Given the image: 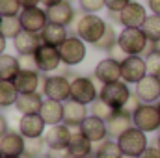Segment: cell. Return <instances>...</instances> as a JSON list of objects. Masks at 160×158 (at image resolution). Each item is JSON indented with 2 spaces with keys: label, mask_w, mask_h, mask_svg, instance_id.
Here are the masks:
<instances>
[{
  "label": "cell",
  "mask_w": 160,
  "mask_h": 158,
  "mask_svg": "<svg viewBox=\"0 0 160 158\" xmlns=\"http://www.w3.org/2000/svg\"><path fill=\"white\" fill-rule=\"evenodd\" d=\"M26 149V138L19 130H9L0 138V151L4 156H22Z\"/></svg>",
  "instance_id": "15"
},
{
  "label": "cell",
  "mask_w": 160,
  "mask_h": 158,
  "mask_svg": "<svg viewBox=\"0 0 160 158\" xmlns=\"http://www.w3.org/2000/svg\"><path fill=\"white\" fill-rule=\"evenodd\" d=\"M4 158H24V156H4Z\"/></svg>",
  "instance_id": "52"
},
{
  "label": "cell",
  "mask_w": 160,
  "mask_h": 158,
  "mask_svg": "<svg viewBox=\"0 0 160 158\" xmlns=\"http://www.w3.org/2000/svg\"><path fill=\"white\" fill-rule=\"evenodd\" d=\"M47 17H48V22H54V24H62V26H71L77 13L71 6V2L63 0L52 7H47Z\"/></svg>",
  "instance_id": "19"
},
{
  "label": "cell",
  "mask_w": 160,
  "mask_h": 158,
  "mask_svg": "<svg viewBox=\"0 0 160 158\" xmlns=\"http://www.w3.org/2000/svg\"><path fill=\"white\" fill-rule=\"evenodd\" d=\"M106 21L102 17H99L97 13H78L71 24L73 28V34L80 37L86 43H91L95 45L97 41L102 37L104 30H106Z\"/></svg>",
  "instance_id": "1"
},
{
  "label": "cell",
  "mask_w": 160,
  "mask_h": 158,
  "mask_svg": "<svg viewBox=\"0 0 160 158\" xmlns=\"http://www.w3.org/2000/svg\"><path fill=\"white\" fill-rule=\"evenodd\" d=\"M0 158H4V155H2V151H0Z\"/></svg>",
  "instance_id": "56"
},
{
  "label": "cell",
  "mask_w": 160,
  "mask_h": 158,
  "mask_svg": "<svg viewBox=\"0 0 160 158\" xmlns=\"http://www.w3.org/2000/svg\"><path fill=\"white\" fill-rule=\"evenodd\" d=\"M130 95H132V91L128 89V84L123 82V80L112 82V84H102V87L99 89V99H102L114 110L125 108V104L128 102Z\"/></svg>",
  "instance_id": "4"
},
{
  "label": "cell",
  "mask_w": 160,
  "mask_h": 158,
  "mask_svg": "<svg viewBox=\"0 0 160 158\" xmlns=\"http://www.w3.org/2000/svg\"><path fill=\"white\" fill-rule=\"evenodd\" d=\"M142 104H143V102H142V99H140L136 93H132V95H130V99H128V102L125 104V108H123V110H127L128 114H134Z\"/></svg>",
  "instance_id": "40"
},
{
  "label": "cell",
  "mask_w": 160,
  "mask_h": 158,
  "mask_svg": "<svg viewBox=\"0 0 160 158\" xmlns=\"http://www.w3.org/2000/svg\"><path fill=\"white\" fill-rule=\"evenodd\" d=\"M39 116L47 123V126H54V125L63 123V102L52 101V99H45Z\"/></svg>",
  "instance_id": "25"
},
{
  "label": "cell",
  "mask_w": 160,
  "mask_h": 158,
  "mask_svg": "<svg viewBox=\"0 0 160 158\" xmlns=\"http://www.w3.org/2000/svg\"><path fill=\"white\" fill-rule=\"evenodd\" d=\"M140 158H160V151L157 145H149L145 151H143V155Z\"/></svg>",
  "instance_id": "44"
},
{
  "label": "cell",
  "mask_w": 160,
  "mask_h": 158,
  "mask_svg": "<svg viewBox=\"0 0 160 158\" xmlns=\"http://www.w3.org/2000/svg\"><path fill=\"white\" fill-rule=\"evenodd\" d=\"M0 32L6 36V39H15L22 32V24L19 17H4L0 22Z\"/></svg>",
  "instance_id": "33"
},
{
  "label": "cell",
  "mask_w": 160,
  "mask_h": 158,
  "mask_svg": "<svg viewBox=\"0 0 160 158\" xmlns=\"http://www.w3.org/2000/svg\"><path fill=\"white\" fill-rule=\"evenodd\" d=\"M147 6H149L151 13L160 15V0H147Z\"/></svg>",
  "instance_id": "46"
},
{
  "label": "cell",
  "mask_w": 160,
  "mask_h": 158,
  "mask_svg": "<svg viewBox=\"0 0 160 158\" xmlns=\"http://www.w3.org/2000/svg\"><path fill=\"white\" fill-rule=\"evenodd\" d=\"M73 158H91V156H73Z\"/></svg>",
  "instance_id": "53"
},
{
  "label": "cell",
  "mask_w": 160,
  "mask_h": 158,
  "mask_svg": "<svg viewBox=\"0 0 160 158\" xmlns=\"http://www.w3.org/2000/svg\"><path fill=\"white\" fill-rule=\"evenodd\" d=\"M47 151H48V145H47V141H45V136L26 140V149H24V155L38 158V156H41V155H45Z\"/></svg>",
  "instance_id": "34"
},
{
  "label": "cell",
  "mask_w": 160,
  "mask_h": 158,
  "mask_svg": "<svg viewBox=\"0 0 160 158\" xmlns=\"http://www.w3.org/2000/svg\"><path fill=\"white\" fill-rule=\"evenodd\" d=\"M43 93L47 99L65 102L71 99V80L65 75H48L43 78Z\"/></svg>",
  "instance_id": "5"
},
{
  "label": "cell",
  "mask_w": 160,
  "mask_h": 158,
  "mask_svg": "<svg viewBox=\"0 0 160 158\" xmlns=\"http://www.w3.org/2000/svg\"><path fill=\"white\" fill-rule=\"evenodd\" d=\"M108 58H112V60H116V62L123 63V62H125V58H127V54H125V50L121 48L119 45H116L112 50H108Z\"/></svg>",
  "instance_id": "42"
},
{
  "label": "cell",
  "mask_w": 160,
  "mask_h": 158,
  "mask_svg": "<svg viewBox=\"0 0 160 158\" xmlns=\"http://www.w3.org/2000/svg\"><path fill=\"white\" fill-rule=\"evenodd\" d=\"M60 2H63V0H41V4H43L45 7H52V6H56V4H60Z\"/></svg>",
  "instance_id": "49"
},
{
  "label": "cell",
  "mask_w": 160,
  "mask_h": 158,
  "mask_svg": "<svg viewBox=\"0 0 160 158\" xmlns=\"http://www.w3.org/2000/svg\"><path fill=\"white\" fill-rule=\"evenodd\" d=\"M71 138H73V128L67 126L65 123L48 126L45 132V141H47L48 149H67Z\"/></svg>",
  "instance_id": "13"
},
{
  "label": "cell",
  "mask_w": 160,
  "mask_h": 158,
  "mask_svg": "<svg viewBox=\"0 0 160 158\" xmlns=\"http://www.w3.org/2000/svg\"><path fill=\"white\" fill-rule=\"evenodd\" d=\"M6 132H9V125H8V119L0 114V138H2Z\"/></svg>",
  "instance_id": "47"
},
{
  "label": "cell",
  "mask_w": 160,
  "mask_h": 158,
  "mask_svg": "<svg viewBox=\"0 0 160 158\" xmlns=\"http://www.w3.org/2000/svg\"><path fill=\"white\" fill-rule=\"evenodd\" d=\"M132 123L136 128L147 132H157L160 130V112L157 104H147L143 102L134 114H132Z\"/></svg>",
  "instance_id": "7"
},
{
  "label": "cell",
  "mask_w": 160,
  "mask_h": 158,
  "mask_svg": "<svg viewBox=\"0 0 160 158\" xmlns=\"http://www.w3.org/2000/svg\"><path fill=\"white\" fill-rule=\"evenodd\" d=\"M106 126H108V136L110 138H119L123 132H127L130 126H134L132 123V114H128L127 110H116L114 116L106 121Z\"/></svg>",
  "instance_id": "23"
},
{
  "label": "cell",
  "mask_w": 160,
  "mask_h": 158,
  "mask_svg": "<svg viewBox=\"0 0 160 158\" xmlns=\"http://www.w3.org/2000/svg\"><path fill=\"white\" fill-rule=\"evenodd\" d=\"M118 45L125 50L127 56H142L149 47V39L145 37L142 28H123L118 37Z\"/></svg>",
  "instance_id": "3"
},
{
  "label": "cell",
  "mask_w": 160,
  "mask_h": 158,
  "mask_svg": "<svg viewBox=\"0 0 160 158\" xmlns=\"http://www.w3.org/2000/svg\"><path fill=\"white\" fill-rule=\"evenodd\" d=\"M147 17H149L147 9L140 2H134V0H130V4L123 11H119V19L123 28H142Z\"/></svg>",
  "instance_id": "14"
},
{
  "label": "cell",
  "mask_w": 160,
  "mask_h": 158,
  "mask_svg": "<svg viewBox=\"0 0 160 158\" xmlns=\"http://www.w3.org/2000/svg\"><path fill=\"white\" fill-rule=\"evenodd\" d=\"M157 106H158V112H160V101H158V102H157Z\"/></svg>",
  "instance_id": "54"
},
{
  "label": "cell",
  "mask_w": 160,
  "mask_h": 158,
  "mask_svg": "<svg viewBox=\"0 0 160 158\" xmlns=\"http://www.w3.org/2000/svg\"><path fill=\"white\" fill-rule=\"evenodd\" d=\"M118 143H119L121 151L125 156H132V158H140L143 155V151L149 147V141H147V134L136 126H130L127 132H123L119 138H118Z\"/></svg>",
  "instance_id": "2"
},
{
  "label": "cell",
  "mask_w": 160,
  "mask_h": 158,
  "mask_svg": "<svg viewBox=\"0 0 160 158\" xmlns=\"http://www.w3.org/2000/svg\"><path fill=\"white\" fill-rule=\"evenodd\" d=\"M78 130L88 138V140H91L93 143H101V141H104V140L110 138V136H108L106 121H104V119L95 117V116H91V114L84 119V123L80 125Z\"/></svg>",
  "instance_id": "12"
},
{
  "label": "cell",
  "mask_w": 160,
  "mask_h": 158,
  "mask_svg": "<svg viewBox=\"0 0 160 158\" xmlns=\"http://www.w3.org/2000/svg\"><path fill=\"white\" fill-rule=\"evenodd\" d=\"M147 77V63L143 56H127L121 63V80L127 84H138Z\"/></svg>",
  "instance_id": "9"
},
{
  "label": "cell",
  "mask_w": 160,
  "mask_h": 158,
  "mask_svg": "<svg viewBox=\"0 0 160 158\" xmlns=\"http://www.w3.org/2000/svg\"><path fill=\"white\" fill-rule=\"evenodd\" d=\"M80 7L84 13H99L102 7H106V0H80Z\"/></svg>",
  "instance_id": "38"
},
{
  "label": "cell",
  "mask_w": 160,
  "mask_h": 158,
  "mask_svg": "<svg viewBox=\"0 0 160 158\" xmlns=\"http://www.w3.org/2000/svg\"><path fill=\"white\" fill-rule=\"evenodd\" d=\"M21 73V62L19 56H11V54H2L0 56V80L6 82H13Z\"/></svg>",
  "instance_id": "28"
},
{
  "label": "cell",
  "mask_w": 160,
  "mask_h": 158,
  "mask_svg": "<svg viewBox=\"0 0 160 158\" xmlns=\"http://www.w3.org/2000/svg\"><path fill=\"white\" fill-rule=\"evenodd\" d=\"M143 58H145V63H147V75L160 78V48L157 47L155 50H151Z\"/></svg>",
  "instance_id": "36"
},
{
  "label": "cell",
  "mask_w": 160,
  "mask_h": 158,
  "mask_svg": "<svg viewBox=\"0 0 160 158\" xmlns=\"http://www.w3.org/2000/svg\"><path fill=\"white\" fill-rule=\"evenodd\" d=\"M118 37H119V34L116 32L114 24H112V22H108V24H106V30H104V34H102V37L97 41L93 47H95L97 50L108 52V50H112V48L118 45Z\"/></svg>",
  "instance_id": "32"
},
{
  "label": "cell",
  "mask_w": 160,
  "mask_h": 158,
  "mask_svg": "<svg viewBox=\"0 0 160 158\" xmlns=\"http://www.w3.org/2000/svg\"><path fill=\"white\" fill-rule=\"evenodd\" d=\"M58 50H60V56H62V63L65 67H75V65L82 63L86 54H88L86 41H82L77 36H69L62 47H58Z\"/></svg>",
  "instance_id": "6"
},
{
  "label": "cell",
  "mask_w": 160,
  "mask_h": 158,
  "mask_svg": "<svg viewBox=\"0 0 160 158\" xmlns=\"http://www.w3.org/2000/svg\"><path fill=\"white\" fill-rule=\"evenodd\" d=\"M69 32H67V26H62V24H54V22H48L45 28H43V32H41V41H43V45H48V47H62L65 39L69 37L67 36Z\"/></svg>",
  "instance_id": "24"
},
{
  "label": "cell",
  "mask_w": 160,
  "mask_h": 158,
  "mask_svg": "<svg viewBox=\"0 0 160 158\" xmlns=\"http://www.w3.org/2000/svg\"><path fill=\"white\" fill-rule=\"evenodd\" d=\"M95 78L101 84H112V82L121 80V63L112 58L101 60L95 67Z\"/></svg>",
  "instance_id": "20"
},
{
  "label": "cell",
  "mask_w": 160,
  "mask_h": 158,
  "mask_svg": "<svg viewBox=\"0 0 160 158\" xmlns=\"http://www.w3.org/2000/svg\"><path fill=\"white\" fill-rule=\"evenodd\" d=\"M19 62H21V69H24V71H38L34 54H30V56H19Z\"/></svg>",
  "instance_id": "39"
},
{
  "label": "cell",
  "mask_w": 160,
  "mask_h": 158,
  "mask_svg": "<svg viewBox=\"0 0 160 158\" xmlns=\"http://www.w3.org/2000/svg\"><path fill=\"white\" fill-rule=\"evenodd\" d=\"M93 141L88 140L80 130L73 132V138L69 141V147L67 151L71 153V156H91L93 155Z\"/></svg>",
  "instance_id": "27"
},
{
  "label": "cell",
  "mask_w": 160,
  "mask_h": 158,
  "mask_svg": "<svg viewBox=\"0 0 160 158\" xmlns=\"http://www.w3.org/2000/svg\"><path fill=\"white\" fill-rule=\"evenodd\" d=\"M142 30H143L145 37L149 39V43L158 45V43H160V15L151 13V15L145 19V22H143Z\"/></svg>",
  "instance_id": "31"
},
{
  "label": "cell",
  "mask_w": 160,
  "mask_h": 158,
  "mask_svg": "<svg viewBox=\"0 0 160 158\" xmlns=\"http://www.w3.org/2000/svg\"><path fill=\"white\" fill-rule=\"evenodd\" d=\"M6 36H4V34H2V32H0V56H2V54H6Z\"/></svg>",
  "instance_id": "48"
},
{
  "label": "cell",
  "mask_w": 160,
  "mask_h": 158,
  "mask_svg": "<svg viewBox=\"0 0 160 158\" xmlns=\"http://www.w3.org/2000/svg\"><path fill=\"white\" fill-rule=\"evenodd\" d=\"M17 99H19V91H17L15 84L13 82L0 80V108L15 106Z\"/></svg>",
  "instance_id": "30"
},
{
  "label": "cell",
  "mask_w": 160,
  "mask_h": 158,
  "mask_svg": "<svg viewBox=\"0 0 160 158\" xmlns=\"http://www.w3.org/2000/svg\"><path fill=\"white\" fill-rule=\"evenodd\" d=\"M2 19H4V17H2V13H0V22H2Z\"/></svg>",
  "instance_id": "55"
},
{
  "label": "cell",
  "mask_w": 160,
  "mask_h": 158,
  "mask_svg": "<svg viewBox=\"0 0 160 158\" xmlns=\"http://www.w3.org/2000/svg\"><path fill=\"white\" fill-rule=\"evenodd\" d=\"M39 82H41L39 71H24V69H21L19 77L13 80L19 93H36L38 87H39Z\"/></svg>",
  "instance_id": "26"
},
{
  "label": "cell",
  "mask_w": 160,
  "mask_h": 158,
  "mask_svg": "<svg viewBox=\"0 0 160 158\" xmlns=\"http://www.w3.org/2000/svg\"><path fill=\"white\" fill-rule=\"evenodd\" d=\"M47 155H48V158H73L67 149H48Z\"/></svg>",
  "instance_id": "43"
},
{
  "label": "cell",
  "mask_w": 160,
  "mask_h": 158,
  "mask_svg": "<svg viewBox=\"0 0 160 158\" xmlns=\"http://www.w3.org/2000/svg\"><path fill=\"white\" fill-rule=\"evenodd\" d=\"M38 158H48V155L45 153V155H41V156H38Z\"/></svg>",
  "instance_id": "51"
},
{
  "label": "cell",
  "mask_w": 160,
  "mask_h": 158,
  "mask_svg": "<svg viewBox=\"0 0 160 158\" xmlns=\"http://www.w3.org/2000/svg\"><path fill=\"white\" fill-rule=\"evenodd\" d=\"M123 158H132V156H123Z\"/></svg>",
  "instance_id": "57"
},
{
  "label": "cell",
  "mask_w": 160,
  "mask_h": 158,
  "mask_svg": "<svg viewBox=\"0 0 160 158\" xmlns=\"http://www.w3.org/2000/svg\"><path fill=\"white\" fill-rule=\"evenodd\" d=\"M22 11L19 0H0V13L2 17H19Z\"/></svg>",
  "instance_id": "37"
},
{
  "label": "cell",
  "mask_w": 160,
  "mask_h": 158,
  "mask_svg": "<svg viewBox=\"0 0 160 158\" xmlns=\"http://www.w3.org/2000/svg\"><path fill=\"white\" fill-rule=\"evenodd\" d=\"M71 99L86 106L95 102L99 99V89L95 87V82L88 77H75L71 80Z\"/></svg>",
  "instance_id": "8"
},
{
  "label": "cell",
  "mask_w": 160,
  "mask_h": 158,
  "mask_svg": "<svg viewBox=\"0 0 160 158\" xmlns=\"http://www.w3.org/2000/svg\"><path fill=\"white\" fill-rule=\"evenodd\" d=\"M43 45L39 34H32V32H26L22 30L15 39H13V47L17 50L19 56H30V54H36L38 48Z\"/></svg>",
  "instance_id": "21"
},
{
  "label": "cell",
  "mask_w": 160,
  "mask_h": 158,
  "mask_svg": "<svg viewBox=\"0 0 160 158\" xmlns=\"http://www.w3.org/2000/svg\"><path fill=\"white\" fill-rule=\"evenodd\" d=\"M34 58H36V65H38L39 73H52V71L60 69V65H62V56L56 47L41 45L38 52L34 54Z\"/></svg>",
  "instance_id": "11"
},
{
  "label": "cell",
  "mask_w": 160,
  "mask_h": 158,
  "mask_svg": "<svg viewBox=\"0 0 160 158\" xmlns=\"http://www.w3.org/2000/svg\"><path fill=\"white\" fill-rule=\"evenodd\" d=\"M17 130H19L26 140H30V138H41V136H45V132H47V123L43 121V117H41L39 114H34V116H21Z\"/></svg>",
  "instance_id": "16"
},
{
  "label": "cell",
  "mask_w": 160,
  "mask_h": 158,
  "mask_svg": "<svg viewBox=\"0 0 160 158\" xmlns=\"http://www.w3.org/2000/svg\"><path fill=\"white\" fill-rule=\"evenodd\" d=\"M134 93L142 99V102H147V104L158 102L160 101V78L147 75L143 80H140L136 84V91Z\"/></svg>",
  "instance_id": "18"
},
{
  "label": "cell",
  "mask_w": 160,
  "mask_h": 158,
  "mask_svg": "<svg viewBox=\"0 0 160 158\" xmlns=\"http://www.w3.org/2000/svg\"><path fill=\"white\" fill-rule=\"evenodd\" d=\"M19 4H21L22 9H28V7H38L41 4V0H19Z\"/></svg>",
  "instance_id": "45"
},
{
  "label": "cell",
  "mask_w": 160,
  "mask_h": 158,
  "mask_svg": "<svg viewBox=\"0 0 160 158\" xmlns=\"http://www.w3.org/2000/svg\"><path fill=\"white\" fill-rule=\"evenodd\" d=\"M128 4H130V0H106V9L119 13V11H123Z\"/></svg>",
  "instance_id": "41"
},
{
  "label": "cell",
  "mask_w": 160,
  "mask_h": 158,
  "mask_svg": "<svg viewBox=\"0 0 160 158\" xmlns=\"http://www.w3.org/2000/svg\"><path fill=\"white\" fill-rule=\"evenodd\" d=\"M21 24H22V30L26 32H32V34H41L43 28L48 24V17H47V9L43 7H28V9H22L21 15Z\"/></svg>",
  "instance_id": "10"
},
{
  "label": "cell",
  "mask_w": 160,
  "mask_h": 158,
  "mask_svg": "<svg viewBox=\"0 0 160 158\" xmlns=\"http://www.w3.org/2000/svg\"><path fill=\"white\" fill-rule=\"evenodd\" d=\"M89 116V108L86 104H80L77 101L69 99L63 102V123L71 128H80L84 119Z\"/></svg>",
  "instance_id": "17"
},
{
  "label": "cell",
  "mask_w": 160,
  "mask_h": 158,
  "mask_svg": "<svg viewBox=\"0 0 160 158\" xmlns=\"http://www.w3.org/2000/svg\"><path fill=\"white\" fill-rule=\"evenodd\" d=\"M157 147H158V151H160V134H158V138H157V143H155Z\"/></svg>",
  "instance_id": "50"
},
{
  "label": "cell",
  "mask_w": 160,
  "mask_h": 158,
  "mask_svg": "<svg viewBox=\"0 0 160 158\" xmlns=\"http://www.w3.org/2000/svg\"><path fill=\"white\" fill-rule=\"evenodd\" d=\"M45 99L41 97V93H19V99L15 102V110L21 116H34L39 114L41 106H43Z\"/></svg>",
  "instance_id": "22"
},
{
  "label": "cell",
  "mask_w": 160,
  "mask_h": 158,
  "mask_svg": "<svg viewBox=\"0 0 160 158\" xmlns=\"http://www.w3.org/2000/svg\"><path fill=\"white\" fill-rule=\"evenodd\" d=\"M114 108L112 106H108L102 99H97L95 102H91L89 104V114L91 116H95V117H99V119H104V121H108V119L114 116Z\"/></svg>",
  "instance_id": "35"
},
{
  "label": "cell",
  "mask_w": 160,
  "mask_h": 158,
  "mask_svg": "<svg viewBox=\"0 0 160 158\" xmlns=\"http://www.w3.org/2000/svg\"><path fill=\"white\" fill-rule=\"evenodd\" d=\"M123 156L125 155L121 151L118 140L108 138V140L97 143V147H95V158H123Z\"/></svg>",
  "instance_id": "29"
}]
</instances>
